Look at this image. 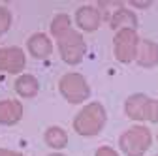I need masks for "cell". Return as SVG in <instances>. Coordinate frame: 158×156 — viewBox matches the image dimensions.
<instances>
[{"label":"cell","mask_w":158,"mask_h":156,"mask_svg":"<svg viewBox=\"0 0 158 156\" xmlns=\"http://www.w3.org/2000/svg\"><path fill=\"white\" fill-rule=\"evenodd\" d=\"M44 139H45V143H47L51 149H64V147L68 145V133H66V130L60 128V126H51V128L45 132Z\"/></svg>","instance_id":"5bb4252c"},{"label":"cell","mask_w":158,"mask_h":156,"mask_svg":"<svg viewBox=\"0 0 158 156\" xmlns=\"http://www.w3.org/2000/svg\"><path fill=\"white\" fill-rule=\"evenodd\" d=\"M135 60L143 68H151V66L158 64V43L152 40H139Z\"/></svg>","instance_id":"9c48e42d"},{"label":"cell","mask_w":158,"mask_h":156,"mask_svg":"<svg viewBox=\"0 0 158 156\" xmlns=\"http://www.w3.org/2000/svg\"><path fill=\"white\" fill-rule=\"evenodd\" d=\"M75 23L85 32H94L98 30V27L102 23V13L94 6H83L75 11Z\"/></svg>","instance_id":"ba28073f"},{"label":"cell","mask_w":158,"mask_h":156,"mask_svg":"<svg viewBox=\"0 0 158 156\" xmlns=\"http://www.w3.org/2000/svg\"><path fill=\"white\" fill-rule=\"evenodd\" d=\"M58 90H60V94L70 104H81V102L89 100V96H90V87H89L87 79L81 73H75V72H70L60 77Z\"/></svg>","instance_id":"277c9868"},{"label":"cell","mask_w":158,"mask_h":156,"mask_svg":"<svg viewBox=\"0 0 158 156\" xmlns=\"http://www.w3.org/2000/svg\"><path fill=\"white\" fill-rule=\"evenodd\" d=\"M23 119V105L17 100H2L0 102V124H17Z\"/></svg>","instance_id":"30bf717a"},{"label":"cell","mask_w":158,"mask_h":156,"mask_svg":"<svg viewBox=\"0 0 158 156\" xmlns=\"http://www.w3.org/2000/svg\"><path fill=\"white\" fill-rule=\"evenodd\" d=\"M106 121H107V113L104 105L100 102H90L73 119V130L79 135L90 138V135H96L102 132V128L106 126Z\"/></svg>","instance_id":"6da1fadb"},{"label":"cell","mask_w":158,"mask_h":156,"mask_svg":"<svg viewBox=\"0 0 158 156\" xmlns=\"http://www.w3.org/2000/svg\"><path fill=\"white\" fill-rule=\"evenodd\" d=\"M96 156H118V152L111 147H100L96 150Z\"/></svg>","instance_id":"e0dca14e"},{"label":"cell","mask_w":158,"mask_h":156,"mask_svg":"<svg viewBox=\"0 0 158 156\" xmlns=\"http://www.w3.org/2000/svg\"><path fill=\"white\" fill-rule=\"evenodd\" d=\"M124 111L132 121H154V100L147 94H132L124 104Z\"/></svg>","instance_id":"8992f818"},{"label":"cell","mask_w":158,"mask_h":156,"mask_svg":"<svg viewBox=\"0 0 158 156\" xmlns=\"http://www.w3.org/2000/svg\"><path fill=\"white\" fill-rule=\"evenodd\" d=\"M72 28V21H70V17L66 13H60V15H56L53 19V23H51V34L55 38H58L60 34H64L66 30Z\"/></svg>","instance_id":"9a60e30c"},{"label":"cell","mask_w":158,"mask_h":156,"mask_svg":"<svg viewBox=\"0 0 158 156\" xmlns=\"http://www.w3.org/2000/svg\"><path fill=\"white\" fill-rule=\"evenodd\" d=\"M15 92L19 96H23V98H32V96L38 94V79L34 75H28V73H23V75H19L17 79H15Z\"/></svg>","instance_id":"4fadbf2b"},{"label":"cell","mask_w":158,"mask_h":156,"mask_svg":"<svg viewBox=\"0 0 158 156\" xmlns=\"http://www.w3.org/2000/svg\"><path fill=\"white\" fill-rule=\"evenodd\" d=\"M154 122H158V100L154 102Z\"/></svg>","instance_id":"ffe728a7"},{"label":"cell","mask_w":158,"mask_h":156,"mask_svg":"<svg viewBox=\"0 0 158 156\" xmlns=\"http://www.w3.org/2000/svg\"><path fill=\"white\" fill-rule=\"evenodd\" d=\"M135 8H149L151 6V2H132Z\"/></svg>","instance_id":"d6986e66"},{"label":"cell","mask_w":158,"mask_h":156,"mask_svg":"<svg viewBox=\"0 0 158 156\" xmlns=\"http://www.w3.org/2000/svg\"><path fill=\"white\" fill-rule=\"evenodd\" d=\"M27 66V56L19 47H2L0 49V72L21 73Z\"/></svg>","instance_id":"52a82bcc"},{"label":"cell","mask_w":158,"mask_h":156,"mask_svg":"<svg viewBox=\"0 0 158 156\" xmlns=\"http://www.w3.org/2000/svg\"><path fill=\"white\" fill-rule=\"evenodd\" d=\"M137 47H139V36H137L135 30L124 28L115 34L113 51L118 62H132L137 55Z\"/></svg>","instance_id":"5b68a950"},{"label":"cell","mask_w":158,"mask_h":156,"mask_svg":"<svg viewBox=\"0 0 158 156\" xmlns=\"http://www.w3.org/2000/svg\"><path fill=\"white\" fill-rule=\"evenodd\" d=\"M152 143V135L147 126H134L128 128L121 138H118V147L126 156H143Z\"/></svg>","instance_id":"7a4b0ae2"},{"label":"cell","mask_w":158,"mask_h":156,"mask_svg":"<svg viewBox=\"0 0 158 156\" xmlns=\"http://www.w3.org/2000/svg\"><path fill=\"white\" fill-rule=\"evenodd\" d=\"M10 25H11V13H10V10L4 8V6H0V36L10 28Z\"/></svg>","instance_id":"2e32d148"},{"label":"cell","mask_w":158,"mask_h":156,"mask_svg":"<svg viewBox=\"0 0 158 156\" xmlns=\"http://www.w3.org/2000/svg\"><path fill=\"white\" fill-rule=\"evenodd\" d=\"M47 156H64V154H58V152H55V154H47Z\"/></svg>","instance_id":"44dd1931"},{"label":"cell","mask_w":158,"mask_h":156,"mask_svg":"<svg viewBox=\"0 0 158 156\" xmlns=\"http://www.w3.org/2000/svg\"><path fill=\"white\" fill-rule=\"evenodd\" d=\"M56 42H58V51H60V56H62V60L66 64H79L83 60V56L87 53V45H85V40H83V36L75 32L73 28L66 30L64 34H60L56 38Z\"/></svg>","instance_id":"3957f363"},{"label":"cell","mask_w":158,"mask_h":156,"mask_svg":"<svg viewBox=\"0 0 158 156\" xmlns=\"http://www.w3.org/2000/svg\"><path fill=\"white\" fill-rule=\"evenodd\" d=\"M0 156H23V154L13 152V150H8V149H0Z\"/></svg>","instance_id":"ac0fdd59"},{"label":"cell","mask_w":158,"mask_h":156,"mask_svg":"<svg viewBox=\"0 0 158 156\" xmlns=\"http://www.w3.org/2000/svg\"><path fill=\"white\" fill-rule=\"evenodd\" d=\"M27 47H28V53L34 58H47L53 51V43L49 40V36H45L42 32L30 36L28 42H27Z\"/></svg>","instance_id":"8fae6325"},{"label":"cell","mask_w":158,"mask_h":156,"mask_svg":"<svg viewBox=\"0 0 158 156\" xmlns=\"http://www.w3.org/2000/svg\"><path fill=\"white\" fill-rule=\"evenodd\" d=\"M109 25H111V28H115L117 32H118V30H124V28L135 30V27H137V17H135V13H134L132 10H128V8H118V10L113 11V15H111V19H109Z\"/></svg>","instance_id":"7c38bea8"}]
</instances>
